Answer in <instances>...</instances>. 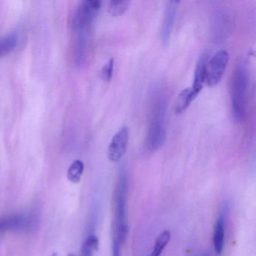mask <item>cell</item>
Segmentation results:
<instances>
[{"label": "cell", "instance_id": "30bf717a", "mask_svg": "<svg viewBox=\"0 0 256 256\" xmlns=\"http://www.w3.org/2000/svg\"><path fill=\"white\" fill-rule=\"evenodd\" d=\"M226 239V217L220 214L216 222L212 235L214 248L217 254H221L223 252Z\"/></svg>", "mask_w": 256, "mask_h": 256}, {"label": "cell", "instance_id": "7a4b0ae2", "mask_svg": "<svg viewBox=\"0 0 256 256\" xmlns=\"http://www.w3.org/2000/svg\"><path fill=\"white\" fill-rule=\"evenodd\" d=\"M167 104L162 96H158L154 102L150 122L145 140L148 152H154L164 145L166 140V118Z\"/></svg>", "mask_w": 256, "mask_h": 256}, {"label": "cell", "instance_id": "d6986e66", "mask_svg": "<svg viewBox=\"0 0 256 256\" xmlns=\"http://www.w3.org/2000/svg\"><path fill=\"white\" fill-rule=\"evenodd\" d=\"M203 256H210V254H204Z\"/></svg>", "mask_w": 256, "mask_h": 256}, {"label": "cell", "instance_id": "3957f363", "mask_svg": "<svg viewBox=\"0 0 256 256\" xmlns=\"http://www.w3.org/2000/svg\"><path fill=\"white\" fill-rule=\"evenodd\" d=\"M127 176L125 170H121L115 190V214L113 239L125 242L128 234L126 216Z\"/></svg>", "mask_w": 256, "mask_h": 256}, {"label": "cell", "instance_id": "4fadbf2b", "mask_svg": "<svg viewBox=\"0 0 256 256\" xmlns=\"http://www.w3.org/2000/svg\"><path fill=\"white\" fill-rule=\"evenodd\" d=\"M170 239V230H166L158 235L155 242L152 252L149 256H161L162 253L164 251V248L167 246Z\"/></svg>", "mask_w": 256, "mask_h": 256}, {"label": "cell", "instance_id": "6da1fadb", "mask_svg": "<svg viewBox=\"0 0 256 256\" xmlns=\"http://www.w3.org/2000/svg\"><path fill=\"white\" fill-rule=\"evenodd\" d=\"M250 74L245 64H240L234 71L230 82V100L235 121L242 122L246 114V98Z\"/></svg>", "mask_w": 256, "mask_h": 256}, {"label": "cell", "instance_id": "ffe728a7", "mask_svg": "<svg viewBox=\"0 0 256 256\" xmlns=\"http://www.w3.org/2000/svg\"><path fill=\"white\" fill-rule=\"evenodd\" d=\"M58 256V254H55V253H54V254H53V256Z\"/></svg>", "mask_w": 256, "mask_h": 256}, {"label": "cell", "instance_id": "ba28073f", "mask_svg": "<svg viewBox=\"0 0 256 256\" xmlns=\"http://www.w3.org/2000/svg\"><path fill=\"white\" fill-rule=\"evenodd\" d=\"M179 4L178 1H169L166 4L161 30V42L164 48H167L170 43Z\"/></svg>", "mask_w": 256, "mask_h": 256}, {"label": "cell", "instance_id": "7c38bea8", "mask_svg": "<svg viewBox=\"0 0 256 256\" xmlns=\"http://www.w3.org/2000/svg\"><path fill=\"white\" fill-rule=\"evenodd\" d=\"M84 170V164L80 160H76L72 163L67 172V178L70 182L78 184L80 182Z\"/></svg>", "mask_w": 256, "mask_h": 256}, {"label": "cell", "instance_id": "5bb4252c", "mask_svg": "<svg viewBox=\"0 0 256 256\" xmlns=\"http://www.w3.org/2000/svg\"><path fill=\"white\" fill-rule=\"evenodd\" d=\"M130 4V1H126V0H112L109 2V14L114 17L122 16L128 10Z\"/></svg>", "mask_w": 256, "mask_h": 256}, {"label": "cell", "instance_id": "9c48e42d", "mask_svg": "<svg viewBox=\"0 0 256 256\" xmlns=\"http://www.w3.org/2000/svg\"><path fill=\"white\" fill-rule=\"evenodd\" d=\"M206 64H208V59L206 55L203 54L198 60L196 70H194L192 86L190 88L196 96H198L206 84Z\"/></svg>", "mask_w": 256, "mask_h": 256}, {"label": "cell", "instance_id": "44dd1931", "mask_svg": "<svg viewBox=\"0 0 256 256\" xmlns=\"http://www.w3.org/2000/svg\"><path fill=\"white\" fill-rule=\"evenodd\" d=\"M68 256H74V254H70Z\"/></svg>", "mask_w": 256, "mask_h": 256}, {"label": "cell", "instance_id": "277c9868", "mask_svg": "<svg viewBox=\"0 0 256 256\" xmlns=\"http://www.w3.org/2000/svg\"><path fill=\"white\" fill-rule=\"evenodd\" d=\"M38 218L34 214H17L0 220V232H28L36 230Z\"/></svg>", "mask_w": 256, "mask_h": 256}, {"label": "cell", "instance_id": "9a60e30c", "mask_svg": "<svg viewBox=\"0 0 256 256\" xmlns=\"http://www.w3.org/2000/svg\"><path fill=\"white\" fill-rule=\"evenodd\" d=\"M98 238L95 235H90L84 242L80 252V256H94V252L98 248Z\"/></svg>", "mask_w": 256, "mask_h": 256}, {"label": "cell", "instance_id": "5b68a950", "mask_svg": "<svg viewBox=\"0 0 256 256\" xmlns=\"http://www.w3.org/2000/svg\"><path fill=\"white\" fill-rule=\"evenodd\" d=\"M229 61L227 50H218L206 64V84L212 88L216 86L224 76Z\"/></svg>", "mask_w": 256, "mask_h": 256}, {"label": "cell", "instance_id": "8992f818", "mask_svg": "<svg viewBox=\"0 0 256 256\" xmlns=\"http://www.w3.org/2000/svg\"><path fill=\"white\" fill-rule=\"evenodd\" d=\"M128 137L130 130L126 126L121 128L114 136L108 150V157L110 162H118L120 161L126 151Z\"/></svg>", "mask_w": 256, "mask_h": 256}, {"label": "cell", "instance_id": "2e32d148", "mask_svg": "<svg viewBox=\"0 0 256 256\" xmlns=\"http://www.w3.org/2000/svg\"><path fill=\"white\" fill-rule=\"evenodd\" d=\"M18 37L17 35L13 34L6 37L4 40L0 41V49L2 52V55L7 54L10 53L12 50H14L17 44Z\"/></svg>", "mask_w": 256, "mask_h": 256}, {"label": "cell", "instance_id": "ac0fdd59", "mask_svg": "<svg viewBox=\"0 0 256 256\" xmlns=\"http://www.w3.org/2000/svg\"><path fill=\"white\" fill-rule=\"evenodd\" d=\"M2 56V52H1V49H0V58Z\"/></svg>", "mask_w": 256, "mask_h": 256}, {"label": "cell", "instance_id": "52a82bcc", "mask_svg": "<svg viewBox=\"0 0 256 256\" xmlns=\"http://www.w3.org/2000/svg\"><path fill=\"white\" fill-rule=\"evenodd\" d=\"M101 7L102 1L100 0L82 2L76 13V26L80 30L86 29L92 23Z\"/></svg>", "mask_w": 256, "mask_h": 256}, {"label": "cell", "instance_id": "8fae6325", "mask_svg": "<svg viewBox=\"0 0 256 256\" xmlns=\"http://www.w3.org/2000/svg\"><path fill=\"white\" fill-rule=\"evenodd\" d=\"M196 96L192 90L191 88H187L184 90L178 96L175 104V113L176 114H181L186 112L187 108L190 107L191 103L196 98Z\"/></svg>", "mask_w": 256, "mask_h": 256}, {"label": "cell", "instance_id": "e0dca14e", "mask_svg": "<svg viewBox=\"0 0 256 256\" xmlns=\"http://www.w3.org/2000/svg\"><path fill=\"white\" fill-rule=\"evenodd\" d=\"M114 67V58L109 60L107 64L103 66L102 70L101 77L103 80L109 82L113 77Z\"/></svg>", "mask_w": 256, "mask_h": 256}]
</instances>
